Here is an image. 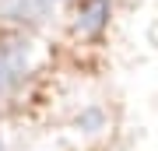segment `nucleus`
Masks as SVG:
<instances>
[{
  "mask_svg": "<svg viewBox=\"0 0 158 151\" xmlns=\"http://www.w3.org/2000/svg\"><path fill=\"white\" fill-rule=\"evenodd\" d=\"M35 67V49L28 39H4L0 42V102H7Z\"/></svg>",
  "mask_w": 158,
  "mask_h": 151,
  "instance_id": "obj_1",
  "label": "nucleus"
},
{
  "mask_svg": "<svg viewBox=\"0 0 158 151\" xmlns=\"http://www.w3.org/2000/svg\"><path fill=\"white\" fill-rule=\"evenodd\" d=\"M109 14H113V0H81L77 4V18H74V28L88 39L106 32Z\"/></svg>",
  "mask_w": 158,
  "mask_h": 151,
  "instance_id": "obj_2",
  "label": "nucleus"
},
{
  "mask_svg": "<svg viewBox=\"0 0 158 151\" xmlns=\"http://www.w3.org/2000/svg\"><path fill=\"white\" fill-rule=\"evenodd\" d=\"M53 7H46L42 0H0V14L7 21H42Z\"/></svg>",
  "mask_w": 158,
  "mask_h": 151,
  "instance_id": "obj_3",
  "label": "nucleus"
},
{
  "mask_svg": "<svg viewBox=\"0 0 158 151\" xmlns=\"http://www.w3.org/2000/svg\"><path fill=\"white\" fill-rule=\"evenodd\" d=\"M74 123H77V130H81V134L95 137V134H102V130H106L109 112L102 109V106H85V109L77 112V120H74Z\"/></svg>",
  "mask_w": 158,
  "mask_h": 151,
  "instance_id": "obj_4",
  "label": "nucleus"
}]
</instances>
